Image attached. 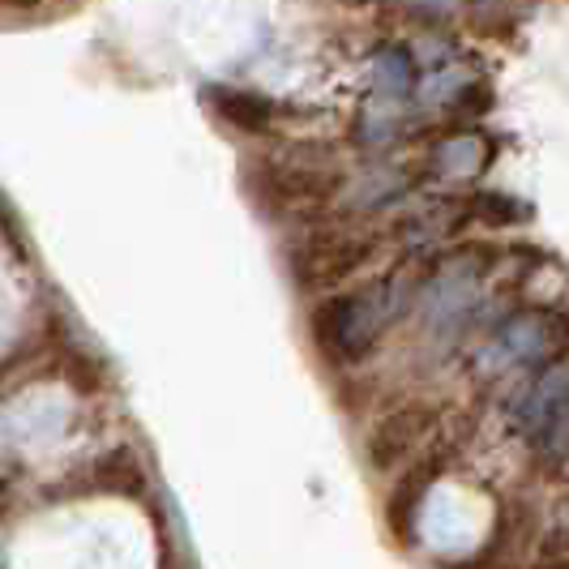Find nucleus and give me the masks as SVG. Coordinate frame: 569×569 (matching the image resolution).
<instances>
[{"instance_id":"8","label":"nucleus","mask_w":569,"mask_h":569,"mask_svg":"<svg viewBox=\"0 0 569 569\" xmlns=\"http://www.w3.org/2000/svg\"><path fill=\"white\" fill-rule=\"evenodd\" d=\"M420 13H432V18H446V13H455L462 0H411Z\"/></svg>"},{"instance_id":"3","label":"nucleus","mask_w":569,"mask_h":569,"mask_svg":"<svg viewBox=\"0 0 569 569\" xmlns=\"http://www.w3.org/2000/svg\"><path fill=\"white\" fill-rule=\"evenodd\" d=\"M566 407H569V351L557 356L552 365L518 377V386H513L510 399H506L501 420H506V428H510L513 437L536 441Z\"/></svg>"},{"instance_id":"6","label":"nucleus","mask_w":569,"mask_h":569,"mask_svg":"<svg viewBox=\"0 0 569 569\" xmlns=\"http://www.w3.org/2000/svg\"><path fill=\"white\" fill-rule=\"evenodd\" d=\"M462 201H467V219L476 228H492V231H506V228H522L536 219V206L522 201L518 193H506V189H462Z\"/></svg>"},{"instance_id":"5","label":"nucleus","mask_w":569,"mask_h":569,"mask_svg":"<svg viewBox=\"0 0 569 569\" xmlns=\"http://www.w3.org/2000/svg\"><path fill=\"white\" fill-rule=\"evenodd\" d=\"M420 86V60L402 43H381L369 60V99L390 108H411Z\"/></svg>"},{"instance_id":"2","label":"nucleus","mask_w":569,"mask_h":569,"mask_svg":"<svg viewBox=\"0 0 569 569\" xmlns=\"http://www.w3.org/2000/svg\"><path fill=\"white\" fill-rule=\"evenodd\" d=\"M569 351V309L566 305H513L488 335L476 339L467 372L492 386L501 377H522L543 365H552L557 356Z\"/></svg>"},{"instance_id":"1","label":"nucleus","mask_w":569,"mask_h":569,"mask_svg":"<svg viewBox=\"0 0 569 569\" xmlns=\"http://www.w3.org/2000/svg\"><path fill=\"white\" fill-rule=\"evenodd\" d=\"M425 270L428 261H402V266L377 274L369 283L351 287L342 296H330L313 317L321 351L339 365H360L372 347L386 339V330L395 321L416 313Z\"/></svg>"},{"instance_id":"7","label":"nucleus","mask_w":569,"mask_h":569,"mask_svg":"<svg viewBox=\"0 0 569 569\" xmlns=\"http://www.w3.org/2000/svg\"><path fill=\"white\" fill-rule=\"evenodd\" d=\"M214 108L223 120H231L236 129H270L274 120V103L266 94H253V90H236V86H214Z\"/></svg>"},{"instance_id":"4","label":"nucleus","mask_w":569,"mask_h":569,"mask_svg":"<svg viewBox=\"0 0 569 569\" xmlns=\"http://www.w3.org/2000/svg\"><path fill=\"white\" fill-rule=\"evenodd\" d=\"M492 154H497V146L488 138L485 129H450L446 138H437V142L428 146V159L420 176L432 180V189H467V184H476L488 168H492Z\"/></svg>"}]
</instances>
